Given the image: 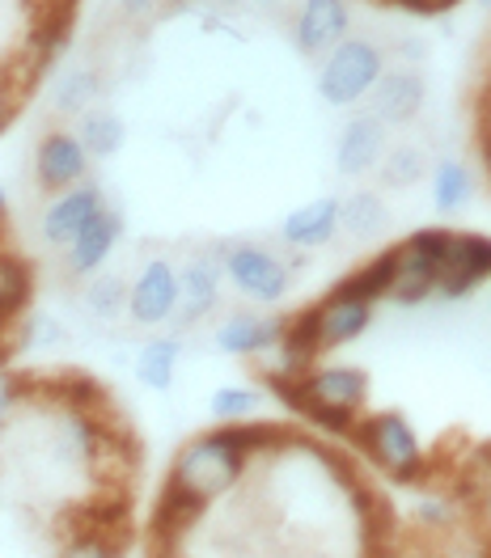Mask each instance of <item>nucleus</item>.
<instances>
[{"label": "nucleus", "mask_w": 491, "mask_h": 558, "mask_svg": "<svg viewBox=\"0 0 491 558\" xmlns=\"http://www.w3.org/2000/svg\"><path fill=\"white\" fill-rule=\"evenodd\" d=\"M246 461H250V457H246L242 449H233V440L225 436V427H216L208 436L191 440V445L175 457L170 483H175L178 490H187L191 499L212 504L216 495L233 490V483L246 474Z\"/></svg>", "instance_id": "f257e3e1"}, {"label": "nucleus", "mask_w": 491, "mask_h": 558, "mask_svg": "<svg viewBox=\"0 0 491 558\" xmlns=\"http://www.w3.org/2000/svg\"><path fill=\"white\" fill-rule=\"evenodd\" d=\"M356 440V449L369 457L382 474L398 478V483H416L423 470V449H420V436L407 418L398 411H382V415H369V418H356L348 432Z\"/></svg>", "instance_id": "f03ea898"}, {"label": "nucleus", "mask_w": 491, "mask_h": 558, "mask_svg": "<svg viewBox=\"0 0 491 558\" xmlns=\"http://www.w3.org/2000/svg\"><path fill=\"white\" fill-rule=\"evenodd\" d=\"M382 72H386V60L369 38H344L326 51V60L318 69V98L326 106L364 102Z\"/></svg>", "instance_id": "7ed1b4c3"}, {"label": "nucleus", "mask_w": 491, "mask_h": 558, "mask_svg": "<svg viewBox=\"0 0 491 558\" xmlns=\"http://www.w3.org/2000/svg\"><path fill=\"white\" fill-rule=\"evenodd\" d=\"M450 229H420L403 245H394V279H390V301L398 305H420L436 292V258Z\"/></svg>", "instance_id": "20e7f679"}, {"label": "nucleus", "mask_w": 491, "mask_h": 558, "mask_svg": "<svg viewBox=\"0 0 491 558\" xmlns=\"http://www.w3.org/2000/svg\"><path fill=\"white\" fill-rule=\"evenodd\" d=\"M220 271H225V279L242 296L259 301V305H276L292 288V267L284 258H276L272 250H263V245H233V250H225Z\"/></svg>", "instance_id": "39448f33"}, {"label": "nucleus", "mask_w": 491, "mask_h": 558, "mask_svg": "<svg viewBox=\"0 0 491 558\" xmlns=\"http://www.w3.org/2000/svg\"><path fill=\"white\" fill-rule=\"evenodd\" d=\"M483 279H491V238L479 233H445L441 258H436V292L462 301Z\"/></svg>", "instance_id": "423d86ee"}, {"label": "nucleus", "mask_w": 491, "mask_h": 558, "mask_svg": "<svg viewBox=\"0 0 491 558\" xmlns=\"http://www.w3.org/2000/svg\"><path fill=\"white\" fill-rule=\"evenodd\" d=\"M178 310V267L170 258H148L128 283V317L136 326H166Z\"/></svg>", "instance_id": "0eeeda50"}, {"label": "nucleus", "mask_w": 491, "mask_h": 558, "mask_svg": "<svg viewBox=\"0 0 491 558\" xmlns=\"http://www.w3.org/2000/svg\"><path fill=\"white\" fill-rule=\"evenodd\" d=\"M310 317H314V335H318V351H335V348H348L356 343L369 322H373V305L351 296L348 288H331L318 305H310Z\"/></svg>", "instance_id": "6e6552de"}, {"label": "nucleus", "mask_w": 491, "mask_h": 558, "mask_svg": "<svg viewBox=\"0 0 491 558\" xmlns=\"http://www.w3.org/2000/svg\"><path fill=\"white\" fill-rule=\"evenodd\" d=\"M103 208H106V195L103 186H94V182H76L69 191H60L47 204V211H43V242L64 250Z\"/></svg>", "instance_id": "1a4fd4ad"}, {"label": "nucleus", "mask_w": 491, "mask_h": 558, "mask_svg": "<svg viewBox=\"0 0 491 558\" xmlns=\"http://www.w3.org/2000/svg\"><path fill=\"white\" fill-rule=\"evenodd\" d=\"M351 9L348 0H301L297 22H292V38L301 56H326L335 43L348 38Z\"/></svg>", "instance_id": "9d476101"}, {"label": "nucleus", "mask_w": 491, "mask_h": 558, "mask_svg": "<svg viewBox=\"0 0 491 558\" xmlns=\"http://www.w3.org/2000/svg\"><path fill=\"white\" fill-rule=\"evenodd\" d=\"M220 279H225V271H220V263L212 254L187 258L178 267V310L170 322L195 326L200 317H208L216 310V301H220Z\"/></svg>", "instance_id": "9b49d317"}, {"label": "nucleus", "mask_w": 491, "mask_h": 558, "mask_svg": "<svg viewBox=\"0 0 491 558\" xmlns=\"http://www.w3.org/2000/svg\"><path fill=\"white\" fill-rule=\"evenodd\" d=\"M119 238H123V211L106 204V208L64 245V267H69V276H94V271H103V263L115 254Z\"/></svg>", "instance_id": "f8f14e48"}, {"label": "nucleus", "mask_w": 491, "mask_h": 558, "mask_svg": "<svg viewBox=\"0 0 491 558\" xmlns=\"http://www.w3.org/2000/svg\"><path fill=\"white\" fill-rule=\"evenodd\" d=\"M35 174L47 191H69L89 174V153L76 140V132H51L38 140L35 153Z\"/></svg>", "instance_id": "ddd939ff"}, {"label": "nucleus", "mask_w": 491, "mask_h": 558, "mask_svg": "<svg viewBox=\"0 0 491 558\" xmlns=\"http://www.w3.org/2000/svg\"><path fill=\"white\" fill-rule=\"evenodd\" d=\"M386 153V123L373 119V114H356L348 128L339 132L335 144V170L344 178L369 174Z\"/></svg>", "instance_id": "4468645a"}, {"label": "nucleus", "mask_w": 491, "mask_h": 558, "mask_svg": "<svg viewBox=\"0 0 491 558\" xmlns=\"http://www.w3.org/2000/svg\"><path fill=\"white\" fill-rule=\"evenodd\" d=\"M369 98H373V119H382L386 128H398V123H411L420 114L428 89H423V76L416 69H394L378 76Z\"/></svg>", "instance_id": "2eb2a0df"}, {"label": "nucleus", "mask_w": 491, "mask_h": 558, "mask_svg": "<svg viewBox=\"0 0 491 558\" xmlns=\"http://www.w3.org/2000/svg\"><path fill=\"white\" fill-rule=\"evenodd\" d=\"M284 317H259V314H229L216 326V351L225 355H267L280 343Z\"/></svg>", "instance_id": "dca6fc26"}, {"label": "nucleus", "mask_w": 491, "mask_h": 558, "mask_svg": "<svg viewBox=\"0 0 491 558\" xmlns=\"http://www.w3.org/2000/svg\"><path fill=\"white\" fill-rule=\"evenodd\" d=\"M280 233L292 250H318V245H326L339 233V199L322 195V199H310V204L292 208L284 216Z\"/></svg>", "instance_id": "f3484780"}, {"label": "nucleus", "mask_w": 491, "mask_h": 558, "mask_svg": "<svg viewBox=\"0 0 491 558\" xmlns=\"http://www.w3.org/2000/svg\"><path fill=\"white\" fill-rule=\"evenodd\" d=\"M106 449V432L103 423L94 418V411H81V407H60V423H56V453L64 461H98Z\"/></svg>", "instance_id": "a211bd4d"}, {"label": "nucleus", "mask_w": 491, "mask_h": 558, "mask_svg": "<svg viewBox=\"0 0 491 558\" xmlns=\"http://www.w3.org/2000/svg\"><path fill=\"white\" fill-rule=\"evenodd\" d=\"M31 296H35V271L22 254L13 250H0V330L17 326L26 310H31Z\"/></svg>", "instance_id": "6ab92c4d"}, {"label": "nucleus", "mask_w": 491, "mask_h": 558, "mask_svg": "<svg viewBox=\"0 0 491 558\" xmlns=\"http://www.w3.org/2000/svg\"><path fill=\"white\" fill-rule=\"evenodd\" d=\"M103 98V72L89 64H72L51 81V110L56 114H85Z\"/></svg>", "instance_id": "aec40b11"}, {"label": "nucleus", "mask_w": 491, "mask_h": 558, "mask_svg": "<svg viewBox=\"0 0 491 558\" xmlns=\"http://www.w3.org/2000/svg\"><path fill=\"white\" fill-rule=\"evenodd\" d=\"M390 225L386 199L378 191H351L348 199H339V229L351 242H369Z\"/></svg>", "instance_id": "412c9836"}, {"label": "nucleus", "mask_w": 491, "mask_h": 558, "mask_svg": "<svg viewBox=\"0 0 491 558\" xmlns=\"http://www.w3.org/2000/svg\"><path fill=\"white\" fill-rule=\"evenodd\" d=\"M76 140L85 144L89 161H106V157H115V153L128 144V128H123V119H119L115 110H106V106H89V110L81 114Z\"/></svg>", "instance_id": "4be33fe9"}, {"label": "nucleus", "mask_w": 491, "mask_h": 558, "mask_svg": "<svg viewBox=\"0 0 491 558\" xmlns=\"http://www.w3.org/2000/svg\"><path fill=\"white\" fill-rule=\"evenodd\" d=\"M178 360H182V343L178 339H148L141 351H136V381L153 393H166L175 385Z\"/></svg>", "instance_id": "5701e85b"}, {"label": "nucleus", "mask_w": 491, "mask_h": 558, "mask_svg": "<svg viewBox=\"0 0 491 558\" xmlns=\"http://www.w3.org/2000/svg\"><path fill=\"white\" fill-rule=\"evenodd\" d=\"M204 508H208V504H200V499H191L187 490H178L175 483H166L161 499H157V512H153V533H157L161 542H178L191 524L204 517Z\"/></svg>", "instance_id": "b1692460"}, {"label": "nucleus", "mask_w": 491, "mask_h": 558, "mask_svg": "<svg viewBox=\"0 0 491 558\" xmlns=\"http://www.w3.org/2000/svg\"><path fill=\"white\" fill-rule=\"evenodd\" d=\"M378 170H382L378 178H382L386 191H407V186H416L428 174V153L420 144H398L378 161Z\"/></svg>", "instance_id": "393cba45"}, {"label": "nucleus", "mask_w": 491, "mask_h": 558, "mask_svg": "<svg viewBox=\"0 0 491 558\" xmlns=\"http://www.w3.org/2000/svg\"><path fill=\"white\" fill-rule=\"evenodd\" d=\"M475 199V178L462 161H441L432 170V204L436 211H462Z\"/></svg>", "instance_id": "a878e982"}, {"label": "nucleus", "mask_w": 491, "mask_h": 558, "mask_svg": "<svg viewBox=\"0 0 491 558\" xmlns=\"http://www.w3.org/2000/svg\"><path fill=\"white\" fill-rule=\"evenodd\" d=\"M85 310L98 322H119L128 314V279L106 271V276H94L89 288H85Z\"/></svg>", "instance_id": "bb28decb"}, {"label": "nucleus", "mask_w": 491, "mask_h": 558, "mask_svg": "<svg viewBox=\"0 0 491 558\" xmlns=\"http://www.w3.org/2000/svg\"><path fill=\"white\" fill-rule=\"evenodd\" d=\"M390 279H394V250L378 254L373 263H364V267H360L356 276L339 279V288H348L351 296H360V301L378 305L382 296H390Z\"/></svg>", "instance_id": "cd10ccee"}, {"label": "nucleus", "mask_w": 491, "mask_h": 558, "mask_svg": "<svg viewBox=\"0 0 491 558\" xmlns=\"http://www.w3.org/2000/svg\"><path fill=\"white\" fill-rule=\"evenodd\" d=\"M208 411L220 423H242V418H254L263 411V389H250V385H220L212 393Z\"/></svg>", "instance_id": "c85d7f7f"}, {"label": "nucleus", "mask_w": 491, "mask_h": 558, "mask_svg": "<svg viewBox=\"0 0 491 558\" xmlns=\"http://www.w3.org/2000/svg\"><path fill=\"white\" fill-rule=\"evenodd\" d=\"M17 339H22L26 351H47V348H60L69 339V330H64V322L56 314H26Z\"/></svg>", "instance_id": "c756f323"}, {"label": "nucleus", "mask_w": 491, "mask_h": 558, "mask_svg": "<svg viewBox=\"0 0 491 558\" xmlns=\"http://www.w3.org/2000/svg\"><path fill=\"white\" fill-rule=\"evenodd\" d=\"M64 558H123V546L115 537H106V533H81L64 550Z\"/></svg>", "instance_id": "7c9ffc66"}, {"label": "nucleus", "mask_w": 491, "mask_h": 558, "mask_svg": "<svg viewBox=\"0 0 491 558\" xmlns=\"http://www.w3.org/2000/svg\"><path fill=\"white\" fill-rule=\"evenodd\" d=\"M17 402H22V381L13 377V373H0V432L9 427V418L17 411Z\"/></svg>", "instance_id": "2f4dec72"}, {"label": "nucleus", "mask_w": 491, "mask_h": 558, "mask_svg": "<svg viewBox=\"0 0 491 558\" xmlns=\"http://www.w3.org/2000/svg\"><path fill=\"white\" fill-rule=\"evenodd\" d=\"M420 521L423 524H432V529H450L454 524V508L445 504V499H420Z\"/></svg>", "instance_id": "473e14b6"}, {"label": "nucleus", "mask_w": 491, "mask_h": 558, "mask_svg": "<svg viewBox=\"0 0 491 558\" xmlns=\"http://www.w3.org/2000/svg\"><path fill=\"white\" fill-rule=\"evenodd\" d=\"M157 4H161V0H119V13H123L128 22H148V17L157 13Z\"/></svg>", "instance_id": "72a5a7b5"}, {"label": "nucleus", "mask_w": 491, "mask_h": 558, "mask_svg": "<svg viewBox=\"0 0 491 558\" xmlns=\"http://www.w3.org/2000/svg\"><path fill=\"white\" fill-rule=\"evenodd\" d=\"M13 114H17V94L0 85V132H4L9 123H13Z\"/></svg>", "instance_id": "f704fd0d"}, {"label": "nucleus", "mask_w": 491, "mask_h": 558, "mask_svg": "<svg viewBox=\"0 0 491 558\" xmlns=\"http://www.w3.org/2000/svg\"><path fill=\"white\" fill-rule=\"evenodd\" d=\"M398 56H403V60H428V43H416V38L407 35L398 43Z\"/></svg>", "instance_id": "c9c22d12"}, {"label": "nucleus", "mask_w": 491, "mask_h": 558, "mask_svg": "<svg viewBox=\"0 0 491 558\" xmlns=\"http://www.w3.org/2000/svg\"><path fill=\"white\" fill-rule=\"evenodd\" d=\"M416 4V13H445V9H454L462 0H411Z\"/></svg>", "instance_id": "e433bc0d"}, {"label": "nucleus", "mask_w": 491, "mask_h": 558, "mask_svg": "<svg viewBox=\"0 0 491 558\" xmlns=\"http://www.w3.org/2000/svg\"><path fill=\"white\" fill-rule=\"evenodd\" d=\"M216 4H225V9H229V4H242V0H216Z\"/></svg>", "instance_id": "4c0bfd02"}, {"label": "nucleus", "mask_w": 491, "mask_h": 558, "mask_svg": "<svg viewBox=\"0 0 491 558\" xmlns=\"http://www.w3.org/2000/svg\"><path fill=\"white\" fill-rule=\"evenodd\" d=\"M157 558H187V555H170V550H166V555H157Z\"/></svg>", "instance_id": "58836bf2"}, {"label": "nucleus", "mask_w": 491, "mask_h": 558, "mask_svg": "<svg viewBox=\"0 0 491 558\" xmlns=\"http://www.w3.org/2000/svg\"><path fill=\"white\" fill-rule=\"evenodd\" d=\"M254 4H280V0H254Z\"/></svg>", "instance_id": "ea45409f"}, {"label": "nucleus", "mask_w": 491, "mask_h": 558, "mask_svg": "<svg viewBox=\"0 0 491 558\" xmlns=\"http://www.w3.org/2000/svg\"><path fill=\"white\" fill-rule=\"evenodd\" d=\"M483 4H488V9H491V0H483Z\"/></svg>", "instance_id": "a19ab883"}]
</instances>
